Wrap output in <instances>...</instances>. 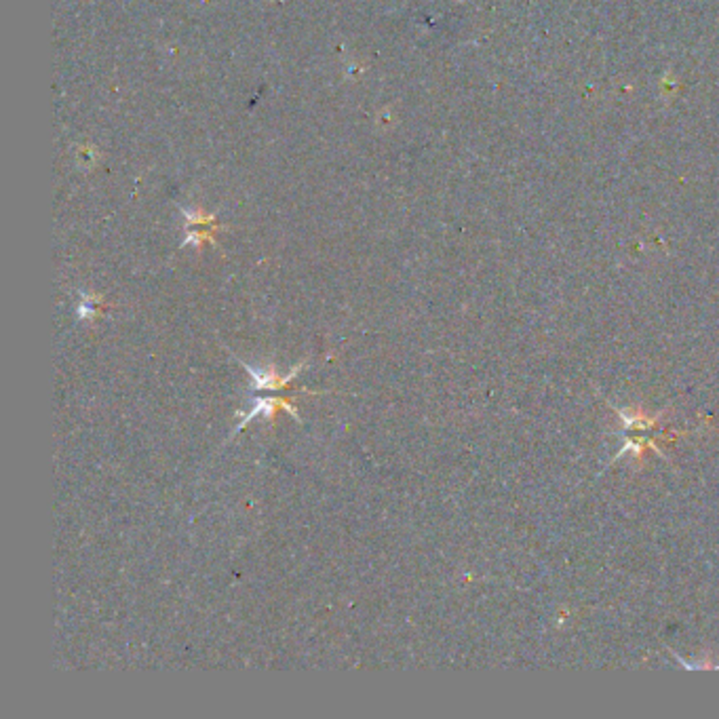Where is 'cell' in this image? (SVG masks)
Listing matches in <instances>:
<instances>
[{"label":"cell","instance_id":"obj_1","mask_svg":"<svg viewBox=\"0 0 719 719\" xmlns=\"http://www.w3.org/2000/svg\"><path fill=\"white\" fill-rule=\"evenodd\" d=\"M241 365L249 371V376H251V390H279V388H285L298 376V371L304 367V365H296L290 373H287V376H279L274 369H260V367H253V365H249L245 361H241Z\"/></svg>","mask_w":719,"mask_h":719},{"label":"cell","instance_id":"obj_2","mask_svg":"<svg viewBox=\"0 0 719 719\" xmlns=\"http://www.w3.org/2000/svg\"><path fill=\"white\" fill-rule=\"evenodd\" d=\"M276 410H285V412H290L294 418H298V412H296V408L290 403V401H287V399H279V397H274V399H266V397H262V399H255V408H251L247 414H243L241 412V416H245L243 418V422L237 426V430H235V433H239V430H243L253 418H257V416H260V414H264L266 418H272L274 414H276Z\"/></svg>","mask_w":719,"mask_h":719},{"label":"cell","instance_id":"obj_3","mask_svg":"<svg viewBox=\"0 0 719 719\" xmlns=\"http://www.w3.org/2000/svg\"><path fill=\"white\" fill-rule=\"evenodd\" d=\"M99 300L93 298V296H82V302L78 304V319H93V316L97 314L99 310Z\"/></svg>","mask_w":719,"mask_h":719}]
</instances>
